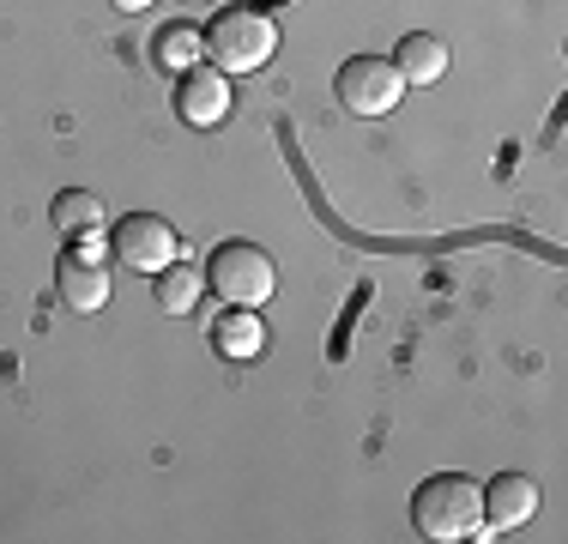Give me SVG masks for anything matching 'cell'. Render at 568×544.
Here are the masks:
<instances>
[{"instance_id":"cell-10","label":"cell","mask_w":568,"mask_h":544,"mask_svg":"<svg viewBox=\"0 0 568 544\" xmlns=\"http://www.w3.org/2000/svg\"><path fill=\"white\" fill-rule=\"evenodd\" d=\"M212 345H219V357H230V363H254L266 351V326L254 309H230V315L212 326Z\"/></svg>"},{"instance_id":"cell-4","label":"cell","mask_w":568,"mask_h":544,"mask_svg":"<svg viewBox=\"0 0 568 544\" xmlns=\"http://www.w3.org/2000/svg\"><path fill=\"white\" fill-rule=\"evenodd\" d=\"M399 98H405V79L382 54H351L339 67V103L351 115H387V109H399Z\"/></svg>"},{"instance_id":"cell-2","label":"cell","mask_w":568,"mask_h":544,"mask_svg":"<svg viewBox=\"0 0 568 544\" xmlns=\"http://www.w3.org/2000/svg\"><path fill=\"white\" fill-rule=\"evenodd\" d=\"M206 54L219 73H261L278 54V24L261 7H224L206 24Z\"/></svg>"},{"instance_id":"cell-7","label":"cell","mask_w":568,"mask_h":544,"mask_svg":"<svg viewBox=\"0 0 568 544\" xmlns=\"http://www.w3.org/2000/svg\"><path fill=\"white\" fill-rule=\"evenodd\" d=\"M175 115H182L187 128H219L230 115V79L219 67H187L182 91H175Z\"/></svg>"},{"instance_id":"cell-14","label":"cell","mask_w":568,"mask_h":544,"mask_svg":"<svg viewBox=\"0 0 568 544\" xmlns=\"http://www.w3.org/2000/svg\"><path fill=\"white\" fill-rule=\"evenodd\" d=\"M115 12H145V7H158V0H110Z\"/></svg>"},{"instance_id":"cell-9","label":"cell","mask_w":568,"mask_h":544,"mask_svg":"<svg viewBox=\"0 0 568 544\" xmlns=\"http://www.w3.org/2000/svg\"><path fill=\"white\" fill-rule=\"evenodd\" d=\"M394 67H399L405 85H436V79L448 73V43H442V37H429V31H412L399 43Z\"/></svg>"},{"instance_id":"cell-12","label":"cell","mask_w":568,"mask_h":544,"mask_svg":"<svg viewBox=\"0 0 568 544\" xmlns=\"http://www.w3.org/2000/svg\"><path fill=\"white\" fill-rule=\"evenodd\" d=\"M194 303H200V279H194V266L170 261L164 272H158V309H164V315H194Z\"/></svg>"},{"instance_id":"cell-11","label":"cell","mask_w":568,"mask_h":544,"mask_svg":"<svg viewBox=\"0 0 568 544\" xmlns=\"http://www.w3.org/2000/svg\"><path fill=\"white\" fill-rule=\"evenodd\" d=\"M49 224H55L67 242H91L103 224V200L85 194V188H67V194H55V206H49Z\"/></svg>"},{"instance_id":"cell-3","label":"cell","mask_w":568,"mask_h":544,"mask_svg":"<svg viewBox=\"0 0 568 544\" xmlns=\"http://www.w3.org/2000/svg\"><path fill=\"white\" fill-rule=\"evenodd\" d=\"M206 291L224 296L230 309H261L266 296L278 291V266L266 249H254V242H219L206 261Z\"/></svg>"},{"instance_id":"cell-13","label":"cell","mask_w":568,"mask_h":544,"mask_svg":"<svg viewBox=\"0 0 568 544\" xmlns=\"http://www.w3.org/2000/svg\"><path fill=\"white\" fill-rule=\"evenodd\" d=\"M200 54H206V31H194V24H170V31H158V61H164L170 73L200 67Z\"/></svg>"},{"instance_id":"cell-6","label":"cell","mask_w":568,"mask_h":544,"mask_svg":"<svg viewBox=\"0 0 568 544\" xmlns=\"http://www.w3.org/2000/svg\"><path fill=\"white\" fill-rule=\"evenodd\" d=\"M55 291H61V303L73 309V315H98L103 303H110V266H103V254H98V242H85V249H73V254H61V266H55Z\"/></svg>"},{"instance_id":"cell-1","label":"cell","mask_w":568,"mask_h":544,"mask_svg":"<svg viewBox=\"0 0 568 544\" xmlns=\"http://www.w3.org/2000/svg\"><path fill=\"white\" fill-rule=\"evenodd\" d=\"M412 526L429 544H466V538H496L484 533V484L466 472H436L412 496Z\"/></svg>"},{"instance_id":"cell-15","label":"cell","mask_w":568,"mask_h":544,"mask_svg":"<svg viewBox=\"0 0 568 544\" xmlns=\"http://www.w3.org/2000/svg\"><path fill=\"white\" fill-rule=\"evenodd\" d=\"M194 7H206V0H194Z\"/></svg>"},{"instance_id":"cell-8","label":"cell","mask_w":568,"mask_h":544,"mask_svg":"<svg viewBox=\"0 0 568 544\" xmlns=\"http://www.w3.org/2000/svg\"><path fill=\"white\" fill-rule=\"evenodd\" d=\"M538 514V484L526 472H503L484 484V521L490 526H526Z\"/></svg>"},{"instance_id":"cell-5","label":"cell","mask_w":568,"mask_h":544,"mask_svg":"<svg viewBox=\"0 0 568 544\" xmlns=\"http://www.w3.org/2000/svg\"><path fill=\"white\" fill-rule=\"evenodd\" d=\"M115 261L158 279L170 261H182V236H175L170 218H158V212H128L115 224Z\"/></svg>"}]
</instances>
